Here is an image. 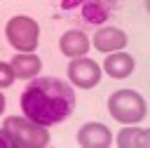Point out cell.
I'll use <instances>...</instances> for the list:
<instances>
[{
	"label": "cell",
	"mask_w": 150,
	"mask_h": 148,
	"mask_svg": "<svg viewBox=\"0 0 150 148\" xmlns=\"http://www.w3.org/2000/svg\"><path fill=\"white\" fill-rule=\"evenodd\" d=\"M2 132L9 139V146L14 148H42L49 143L47 127L33 122L26 115H9L2 122Z\"/></svg>",
	"instance_id": "2"
},
{
	"label": "cell",
	"mask_w": 150,
	"mask_h": 148,
	"mask_svg": "<svg viewBox=\"0 0 150 148\" xmlns=\"http://www.w3.org/2000/svg\"><path fill=\"white\" fill-rule=\"evenodd\" d=\"M5 106H7V101H5V94H0V113L5 110Z\"/></svg>",
	"instance_id": "14"
},
{
	"label": "cell",
	"mask_w": 150,
	"mask_h": 148,
	"mask_svg": "<svg viewBox=\"0 0 150 148\" xmlns=\"http://www.w3.org/2000/svg\"><path fill=\"white\" fill-rule=\"evenodd\" d=\"M89 47H91V40L87 38V33H82V31H77V28H70V31H66V33L59 38V49H61V54L68 56V59L87 56Z\"/></svg>",
	"instance_id": "8"
},
{
	"label": "cell",
	"mask_w": 150,
	"mask_h": 148,
	"mask_svg": "<svg viewBox=\"0 0 150 148\" xmlns=\"http://www.w3.org/2000/svg\"><path fill=\"white\" fill-rule=\"evenodd\" d=\"M9 66L19 80H30V78L40 75V70H42V61L33 52H16L9 61Z\"/></svg>",
	"instance_id": "10"
},
{
	"label": "cell",
	"mask_w": 150,
	"mask_h": 148,
	"mask_svg": "<svg viewBox=\"0 0 150 148\" xmlns=\"http://www.w3.org/2000/svg\"><path fill=\"white\" fill-rule=\"evenodd\" d=\"M108 113L122 125H138L148 113V103L136 89H117L108 96Z\"/></svg>",
	"instance_id": "3"
},
{
	"label": "cell",
	"mask_w": 150,
	"mask_h": 148,
	"mask_svg": "<svg viewBox=\"0 0 150 148\" xmlns=\"http://www.w3.org/2000/svg\"><path fill=\"white\" fill-rule=\"evenodd\" d=\"M94 49L103 52V54H110V52H120L127 47L129 38L122 28H115V26H103L94 33Z\"/></svg>",
	"instance_id": "7"
},
{
	"label": "cell",
	"mask_w": 150,
	"mask_h": 148,
	"mask_svg": "<svg viewBox=\"0 0 150 148\" xmlns=\"http://www.w3.org/2000/svg\"><path fill=\"white\" fill-rule=\"evenodd\" d=\"M143 5H145V12L150 14V0H143Z\"/></svg>",
	"instance_id": "15"
},
{
	"label": "cell",
	"mask_w": 150,
	"mask_h": 148,
	"mask_svg": "<svg viewBox=\"0 0 150 148\" xmlns=\"http://www.w3.org/2000/svg\"><path fill=\"white\" fill-rule=\"evenodd\" d=\"M77 143L82 148H108L112 143V132L103 122H87L77 132Z\"/></svg>",
	"instance_id": "6"
},
{
	"label": "cell",
	"mask_w": 150,
	"mask_h": 148,
	"mask_svg": "<svg viewBox=\"0 0 150 148\" xmlns=\"http://www.w3.org/2000/svg\"><path fill=\"white\" fill-rule=\"evenodd\" d=\"M14 80H16V75H14L12 66H9L7 61H0V89L12 87V85H14Z\"/></svg>",
	"instance_id": "12"
},
{
	"label": "cell",
	"mask_w": 150,
	"mask_h": 148,
	"mask_svg": "<svg viewBox=\"0 0 150 148\" xmlns=\"http://www.w3.org/2000/svg\"><path fill=\"white\" fill-rule=\"evenodd\" d=\"M5 38L16 52H35L40 45V26L33 16L16 14L7 21Z\"/></svg>",
	"instance_id": "4"
},
{
	"label": "cell",
	"mask_w": 150,
	"mask_h": 148,
	"mask_svg": "<svg viewBox=\"0 0 150 148\" xmlns=\"http://www.w3.org/2000/svg\"><path fill=\"white\" fill-rule=\"evenodd\" d=\"M75 89L59 78H30L21 92V113L42 127L68 120L75 110Z\"/></svg>",
	"instance_id": "1"
},
{
	"label": "cell",
	"mask_w": 150,
	"mask_h": 148,
	"mask_svg": "<svg viewBox=\"0 0 150 148\" xmlns=\"http://www.w3.org/2000/svg\"><path fill=\"white\" fill-rule=\"evenodd\" d=\"M0 146H9V139H7V134L0 129Z\"/></svg>",
	"instance_id": "13"
},
{
	"label": "cell",
	"mask_w": 150,
	"mask_h": 148,
	"mask_svg": "<svg viewBox=\"0 0 150 148\" xmlns=\"http://www.w3.org/2000/svg\"><path fill=\"white\" fill-rule=\"evenodd\" d=\"M134 68H136L134 56L127 54V52H122V49H120V52H110V56L103 59V70H105L110 78H115V80L129 78V75L134 73Z\"/></svg>",
	"instance_id": "9"
},
{
	"label": "cell",
	"mask_w": 150,
	"mask_h": 148,
	"mask_svg": "<svg viewBox=\"0 0 150 148\" xmlns=\"http://www.w3.org/2000/svg\"><path fill=\"white\" fill-rule=\"evenodd\" d=\"M66 73H68V80L80 89H91V87H96L101 82V66L89 56L70 59Z\"/></svg>",
	"instance_id": "5"
},
{
	"label": "cell",
	"mask_w": 150,
	"mask_h": 148,
	"mask_svg": "<svg viewBox=\"0 0 150 148\" xmlns=\"http://www.w3.org/2000/svg\"><path fill=\"white\" fill-rule=\"evenodd\" d=\"M115 143L120 148H150V129H141L134 125H127L117 132Z\"/></svg>",
	"instance_id": "11"
}]
</instances>
